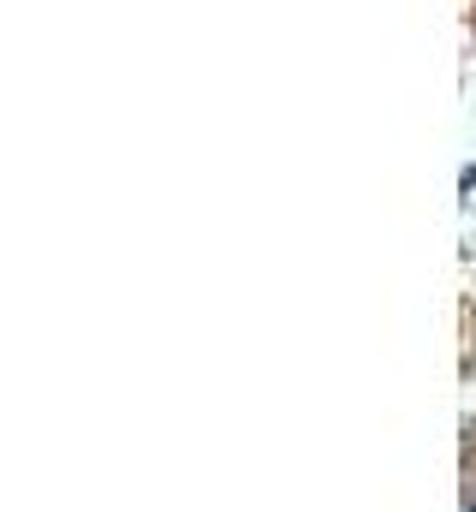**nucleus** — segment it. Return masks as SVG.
<instances>
[{"instance_id": "obj_1", "label": "nucleus", "mask_w": 476, "mask_h": 512, "mask_svg": "<svg viewBox=\"0 0 476 512\" xmlns=\"http://www.w3.org/2000/svg\"><path fill=\"white\" fill-rule=\"evenodd\" d=\"M459 185H465V191H476V167H465V179H459Z\"/></svg>"}]
</instances>
